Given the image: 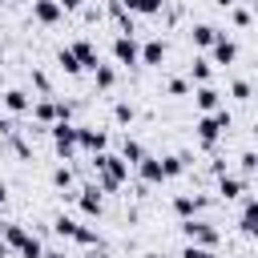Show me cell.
<instances>
[{"instance_id":"obj_43","label":"cell","mask_w":258,"mask_h":258,"mask_svg":"<svg viewBox=\"0 0 258 258\" xmlns=\"http://www.w3.org/2000/svg\"><path fill=\"white\" fill-rule=\"evenodd\" d=\"M0 258H12V250H8V242L0 238Z\"/></svg>"},{"instance_id":"obj_14","label":"cell","mask_w":258,"mask_h":258,"mask_svg":"<svg viewBox=\"0 0 258 258\" xmlns=\"http://www.w3.org/2000/svg\"><path fill=\"white\" fill-rule=\"evenodd\" d=\"M222 36V28H214L210 20H198V24H189V40H194V48H202V52H210V44Z\"/></svg>"},{"instance_id":"obj_18","label":"cell","mask_w":258,"mask_h":258,"mask_svg":"<svg viewBox=\"0 0 258 258\" xmlns=\"http://www.w3.org/2000/svg\"><path fill=\"white\" fill-rule=\"evenodd\" d=\"M194 105H198V113H214V109H222V93L214 85H194Z\"/></svg>"},{"instance_id":"obj_23","label":"cell","mask_w":258,"mask_h":258,"mask_svg":"<svg viewBox=\"0 0 258 258\" xmlns=\"http://www.w3.org/2000/svg\"><path fill=\"white\" fill-rule=\"evenodd\" d=\"M77 226H81V222H77L73 214H64V210H60V214L52 218V234H56V238H64V242H73V234H77Z\"/></svg>"},{"instance_id":"obj_25","label":"cell","mask_w":258,"mask_h":258,"mask_svg":"<svg viewBox=\"0 0 258 258\" xmlns=\"http://www.w3.org/2000/svg\"><path fill=\"white\" fill-rule=\"evenodd\" d=\"M73 242H77V246H85V250H89V246H105V238H101V230H97V226H77Z\"/></svg>"},{"instance_id":"obj_39","label":"cell","mask_w":258,"mask_h":258,"mask_svg":"<svg viewBox=\"0 0 258 258\" xmlns=\"http://www.w3.org/2000/svg\"><path fill=\"white\" fill-rule=\"evenodd\" d=\"M4 202H8V181L0 177V206H4Z\"/></svg>"},{"instance_id":"obj_24","label":"cell","mask_w":258,"mask_h":258,"mask_svg":"<svg viewBox=\"0 0 258 258\" xmlns=\"http://www.w3.org/2000/svg\"><path fill=\"white\" fill-rule=\"evenodd\" d=\"M121 157H125L129 165H137V161L145 157V145H141L137 137H129V133H125V137H121Z\"/></svg>"},{"instance_id":"obj_30","label":"cell","mask_w":258,"mask_h":258,"mask_svg":"<svg viewBox=\"0 0 258 258\" xmlns=\"http://www.w3.org/2000/svg\"><path fill=\"white\" fill-rule=\"evenodd\" d=\"M165 93L169 97H185V93H194V85H189V77H169L165 81Z\"/></svg>"},{"instance_id":"obj_45","label":"cell","mask_w":258,"mask_h":258,"mask_svg":"<svg viewBox=\"0 0 258 258\" xmlns=\"http://www.w3.org/2000/svg\"><path fill=\"white\" fill-rule=\"evenodd\" d=\"M0 69H4V52H0Z\"/></svg>"},{"instance_id":"obj_15","label":"cell","mask_w":258,"mask_h":258,"mask_svg":"<svg viewBox=\"0 0 258 258\" xmlns=\"http://www.w3.org/2000/svg\"><path fill=\"white\" fill-rule=\"evenodd\" d=\"M69 52H73V56L81 60V69H89V73H93V69L101 64V60H97V44H93L89 36H77V40L69 44Z\"/></svg>"},{"instance_id":"obj_17","label":"cell","mask_w":258,"mask_h":258,"mask_svg":"<svg viewBox=\"0 0 258 258\" xmlns=\"http://www.w3.org/2000/svg\"><path fill=\"white\" fill-rule=\"evenodd\" d=\"M189 85H214V60L206 52H198L189 60Z\"/></svg>"},{"instance_id":"obj_32","label":"cell","mask_w":258,"mask_h":258,"mask_svg":"<svg viewBox=\"0 0 258 258\" xmlns=\"http://www.w3.org/2000/svg\"><path fill=\"white\" fill-rule=\"evenodd\" d=\"M254 169H258V153H254V149H246V153L238 157V173H242V177H250Z\"/></svg>"},{"instance_id":"obj_20","label":"cell","mask_w":258,"mask_h":258,"mask_svg":"<svg viewBox=\"0 0 258 258\" xmlns=\"http://www.w3.org/2000/svg\"><path fill=\"white\" fill-rule=\"evenodd\" d=\"M48 181H52L56 189H64V198H69V202L77 198V173H73V165H56V169L48 173Z\"/></svg>"},{"instance_id":"obj_38","label":"cell","mask_w":258,"mask_h":258,"mask_svg":"<svg viewBox=\"0 0 258 258\" xmlns=\"http://www.w3.org/2000/svg\"><path fill=\"white\" fill-rule=\"evenodd\" d=\"M81 258H109V250H105V246H89Z\"/></svg>"},{"instance_id":"obj_26","label":"cell","mask_w":258,"mask_h":258,"mask_svg":"<svg viewBox=\"0 0 258 258\" xmlns=\"http://www.w3.org/2000/svg\"><path fill=\"white\" fill-rule=\"evenodd\" d=\"M93 81H97V89L109 93V89L117 85V64H97V69H93Z\"/></svg>"},{"instance_id":"obj_40","label":"cell","mask_w":258,"mask_h":258,"mask_svg":"<svg viewBox=\"0 0 258 258\" xmlns=\"http://www.w3.org/2000/svg\"><path fill=\"white\" fill-rule=\"evenodd\" d=\"M44 258H69L64 250H44Z\"/></svg>"},{"instance_id":"obj_1","label":"cell","mask_w":258,"mask_h":258,"mask_svg":"<svg viewBox=\"0 0 258 258\" xmlns=\"http://www.w3.org/2000/svg\"><path fill=\"white\" fill-rule=\"evenodd\" d=\"M230 125H234V113L222 105V109H214V113H198V121H194V133H198V145L206 149V153H218V141L230 133Z\"/></svg>"},{"instance_id":"obj_7","label":"cell","mask_w":258,"mask_h":258,"mask_svg":"<svg viewBox=\"0 0 258 258\" xmlns=\"http://www.w3.org/2000/svg\"><path fill=\"white\" fill-rule=\"evenodd\" d=\"M77 149H85V153H105V149H109V133L97 129V125H77Z\"/></svg>"},{"instance_id":"obj_21","label":"cell","mask_w":258,"mask_h":258,"mask_svg":"<svg viewBox=\"0 0 258 258\" xmlns=\"http://www.w3.org/2000/svg\"><path fill=\"white\" fill-rule=\"evenodd\" d=\"M169 56V44L161 40V36H149L145 44H141V64H161Z\"/></svg>"},{"instance_id":"obj_19","label":"cell","mask_w":258,"mask_h":258,"mask_svg":"<svg viewBox=\"0 0 258 258\" xmlns=\"http://www.w3.org/2000/svg\"><path fill=\"white\" fill-rule=\"evenodd\" d=\"M189 161H194V153H165L161 157V177L169 181V177H181L185 169H189Z\"/></svg>"},{"instance_id":"obj_5","label":"cell","mask_w":258,"mask_h":258,"mask_svg":"<svg viewBox=\"0 0 258 258\" xmlns=\"http://www.w3.org/2000/svg\"><path fill=\"white\" fill-rule=\"evenodd\" d=\"M214 189H218L222 202H242L246 189H250V181L242 173H222V177H214Z\"/></svg>"},{"instance_id":"obj_47","label":"cell","mask_w":258,"mask_h":258,"mask_svg":"<svg viewBox=\"0 0 258 258\" xmlns=\"http://www.w3.org/2000/svg\"><path fill=\"white\" fill-rule=\"evenodd\" d=\"M254 153H258V149H254Z\"/></svg>"},{"instance_id":"obj_10","label":"cell","mask_w":258,"mask_h":258,"mask_svg":"<svg viewBox=\"0 0 258 258\" xmlns=\"http://www.w3.org/2000/svg\"><path fill=\"white\" fill-rule=\"evenodd\" d=\"M206 56H210L214 64H234V60H238V40L222 32V36H218V40L210 44V52H206Z\"/></svg>"},{"instance_id":"obj_46","label":"cell","mask_w":258,"mask_h":258,"mask_svg":"<svg viewBox=\"0 0 258 258\" xmlns=\"http://www.w3.org/2000/svg\"><path fill=\"white\" fill-rule=\"evenodd\" d=\"M0 4H4V0H0Z\"/></svg>"},{"instance_id":"obj_36","label":"cell","mask_w":258,"mask_h":258,"mask_svg":"<svg viewBox=\"0 0 258 258\" xmlns=\"http://www.w3.org/2000/svg\"><path fill=\"white\" fill-rule=\"evenodd\" d=\"M101 16H105V12H101L97 4H85V8H81V20H85V24H97Z\"/></svg>"},{"instance_id":"obj_4","label":"cell","mask_w":258,"mask_h":258,"mask_svg":"<svg viewBox=\"0 0 258 258\" xmlns=\"http://www.w3.org/2000/svg\"><path fill=\"white\" fill-rule=\"evenodd\" d=\"M73 202H77V210H81L85 218H101V214H105V194L97 189V181H89V185H81Z\"/></svg>"},{"instance_id":"obj_42","label":"cell","mask_w":258,"mask_h":258,"mask_svg":"<svg viewBox=\"0 0 258 258\" xmlns=\"http://www.w3.org/2000/svg\"><path fill=\"white\" fill-rule=\"evenodd\" d=\"M242 8H250V12H258V0H238Z\"/></svg>"},{"instance_id":"obj_16","label":"cell","mask_w":258,"mask_h":258,"mask_svg":"<svg viewBox=\"0 0 258 258\" xmlns=\"http://www.w3.org/2000/svg\"><path fill=\"white\" fill-rule=\"evenodd\" d=\"M28 113H32V121H36L40 129H48V125H56V97H36Z\"/></svg>"},{"instance_id":"obj_13","label":"cell","mask_w":258,"mask_h":258,"mask_svg":"<svg viewBox=\"0 0 258 258\" xmlns=\"http://www.w3.org/2000/svg\"><path fill=\"white\" fill-rule=\"evenodd\" d=\"M28 8H32V20H36V24H44V28H52V24H60V20H64V12H60V4H56V0H32Z\"/></svg>"},{"instance_id":"obj_33","label":"cell","mask_w":258,"mask_h":258,"mask_svg":"<svg viewBox=\"0 0 258 258\" xmlns=\"http://www.w3.org/2000/svg\"><path fill=\"white\" fill-rule=\"evenodd\" d=\"M177 258H218V254H214V250H210V246H194V242H185V246H181V254H177Z\"/></svg>"},{"instance_id":"obj_9","label":"cell","mask_w":258,"mask_h":258,"mask_svg":"<svg viewBox=\"0 0 258 258\" xmlns=\"http://www.w3.org/2000/svg\"><path fill=\"white\" fill-rule=\"evenodd\" d=\"M113 60L125 64V69L141 64V44H137V36H113Z\"/></svg>"},{"instance_id":"obj_29","label":"cell","mask_w":258,"mask_h":258,"mask_svg":"<svg viewBox=\"0 0 258 258\" xmlns=\"http://www.w3.org/2000/svg\"><path fill=\"white\" fill-rule=\"evenodd\" d=\"M133 117H137L133 101H117V105H113V121H117V125H133Z\"/></svg>"},{"instance_id":"obj_34","label":"cell","mask_w":258,"mask_h":258,"mask_svg":"<svg viewBox=\"0 0 258 258\" xmlns=\"http://www.w3.org/2000/svg\"><path fill=\"white\" fill-rule=\"evenodd\" d=\"M230 20H234L238 28H246V24L254 20V12H250V8H242V4H234V8H230Z\"/></svg>"},{"instance_id":"obj_41","label":"cell","mask_w":258,"mask_h":258,"mask_svg":"<svg viewBox=\"0 0 258 258\" xmlns=\"http://www.w3.org/2000/svg\"><path fill=\"white\" fill-rule=\"evenodd\" d=\"M214 4H218V8H226V12H230V8H234V4H238V0H214Z\"/></svg>"},{"instance_id":"obj_6","label":"cell","mask_w":258,"mask_h":258,"mask_svg":"<svg viewBox=\"0 0 258 258\" xmlns=\"http://www.w3.org/2000/svg\"><path fill=\"white\" fill-rule=\"evenodd\" d=\"M238 230L242 238H258V194H246L238 202Z\"/></svg>"},{"instance_id":"obj_2","label":"cell","mask_w":258,"mask_h":258,"mask_svg":"<svg viewBox=\"0 0 258 258\" xmlns=\"http://www.w3.org/2000/svg\"><path fill=\"white\" fill-rule=\"evenodd\" d=\"M177 230H181V238H185V242H194V246H210V250H214V246H218V238H222V234H218V226H214V222H206V218H181V222H177Z\"/></svg>"},{"instance_id":"obj_11","label":"cell","mask_w":258,"mask_h":258,"mask_svg":"<svg viewBox=\"0 0 258 258\" xmlns=\"http://www.w3.org/2000/svg\"><path fill=\"white\" fill-rule=\"evenodd\" d=\"M32 101H36V97H28V93H24V89H16V85L0 93V105L8 109V117H20V113H28V109H32Z\"/></svg>"},{"instance_id":"obj_31","label":"cell","mask_w":258,"mask_h":258,"mask_svg":"<svg viewBox=\"0 0 258 258\" xmlns=\"http://www.w3.org/2000/svg\"><path fill=\"white\" fill-rule=\"evenodd\" d=\"M230 97H234V101H250V97H254L250 81H246V77H234V81H230Z\"/></svg>"},{"instance_id":"obj_44","label":"cell","mask_w":258,"mask_h":258,"mask_svg":"<svg viewBox=\"0 0 258 258\" xmlns=\"http://www.w3.org/2000/svg\"><path fill=\"white\" fill-rule=\"evenodd\" d=\"M16 4H32V0H16Z\"/></svg>"},{"instance_id":"obj_27","label":"cell","mask_w":258,"mask_h":258,"mask_svg":"<svg viewBox=\"0 0 258 258\" xmlns=\"http://www.w3.org/2000/svg\"><path fill=\"white\" fill-rule=\"evenodd\" d=\"M56 64H60V69H64L69 77H77V73H85V69H81V60H77V56L69 52V44H64V48H56Z\"/></svg>"},{"instance_id":"obj_28","label":"cell","mask_w":258,"mask_h":258,"mask_svg":"<svg viewBox=\"0 0 258 258\" xmlns=\"http://www.w3.org/2000/svg\"><path fill=\"white\" fill-rule=\"evenodd\" d=\"M28 77H32V89H36V97H52V81H48V73H44V69H32Z\"/></svg>"},{"instance_id":"obj_37","label":"cell","mask_w":258,"mask_h":258,"mask_svg":"<svg viewBox=\"0 0 258 258\" xmlns=\"http://www.w3.org/2000/svg\"><path fill=\"white\" fill-rule=\"evenodd\" d=\"M60 4V12H81L85 8V0H56Z\"/></svg>"},{"instance_id":"obj_12","label":"cell","mask_w":258,"mask_h":258,"mask_svg":"<svg viewBox=\"0 0 258 258\" xmlns=\"http://www.w3.org/2000/svg\"><path fill=\"white\" fill-rule=\"evenodd\" d=\"M133 169H137V185H145V189L165 181V177H161V157H149V153H145V157H141Z\"/></svg>"},{"instance_id":"obj_35","label":"cell","mask_w":258,"mask_h":258,"mask_svg":"<svg viewBox=\"0 0 258 258\" xmlns=\"http://www.w3.org/2000/svg\"><path fill=\"white\" fill-rule=\"evenodd\" d=\"M16 133H24V129H20V121H16V117H0V137L8 141V137H16Z\"/></svg>"},{"instance_id":"obj_22","label":"cell","mask_w":258,"mask_h":258,"mask_svg":"<svg viewBox=\"0 0 258 258\" xmlns=\"http://www.w3.org/2000/svg\"><path fill=\"white\" fill-rule=\"evenodd\" d=\"M121 4H125V12H133V16H161L169 0H121Z\"/></svg>"},{"instance_id":"obj_3","label":"cell","mask_w":258,"mask_h":258,"mask_svg":"<svg viewBox=\"0 0 258 258\" xmlns=\"http://www.w3.org/2000/svg\"><path fill=\"white\" fill-rule=\"evenodd\" d=\"M48 137H52V149H56V157H73L77 153V125L73 121H56V125H48Z\"/></svg>"},{"instance_id":"obj_8","label":"cell","mask_w":258,"mask_h":258,"mask_svg":"<svg viewBox=\"0 0 258 258\" xmlns=\"http://www.w3.org/2000/svg\"><path fill=\"white\" fill-rule=\"evenodd\" d=\"M210 194H177L173 198V214L177 218H202V210H210Z\"/></svg>"}]
</instances>
